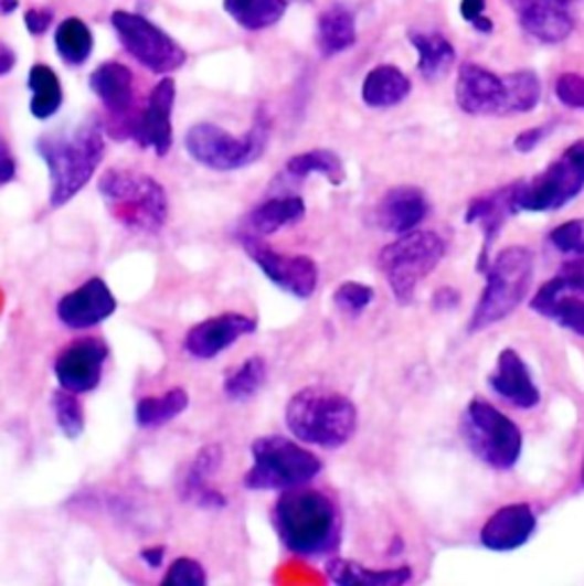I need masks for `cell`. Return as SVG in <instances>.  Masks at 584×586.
<instances>
[{"label":"cell","instance_id":"8fae6325","mask_svg":"<svg viewBox=\"0 0 584 586\" xmlns=\"http://www.w3.org/2000/svg\"><path fill=\"white\" fill-rule=\"evenodd\" d=\"M113 28L117 30L124 49L153 74L167 76L188 60L185 51L162 28L140 14L117 10L113 12Z\"/></svg>","mask_w":584,"mask_h":586},{"label":"cell","instance_id":"ba28073f","mask_svg":"<svg viewBox=\"0 0 584 586\" xmlns=\"http://www.w3.org/2000/svg\"><path fill=\"white\" fill-rule=\"evenodd\" d=\"M461 434L468 450L493 470H511L523 455V431L500 408L472 397L461 416Z\"/></svg>","mask_w":584,"mask_h":586},{"label":"cell","instance_id":"30bf717a","mask_svg":"<svg viewBox=\"0 0 584 586\" xmlns=\"http://www.w3.org/2000/svg\"><path fill=\"white\" fill-rule=\"evenodd\" d=\"M267 135L269 128L263 119L243 137H235L215 124H194L185 135V149L205 169L235 171L254 164L265 153Z\"/></svg>","mask_w":584,"mask_h":586},{"label":"cell","instance_id":"e575fe53","mask_svg":"<svg viewBox=\"0 0 584 586\" xmlns=\"http://www.w3.org/2000/svg\"><path fill=\"white\" fill-rule=\"evenodd\" d=\"M55 49L66 64L72 66L85 64L94 51L92 30L83 19L76 17L64 19L55 32Z\"/></svg>","mask_w":584,"mask_h":586},{"label":"cell","instance_id":"5bb4252c","mask_svg":"<svg viewBox=\"0 0 584 586\" xmlns=\"http://www.w3.org/2000/svg\"><path fill=\"white\" fill-rule=\"evenodd\" d=\"M455 98L461 113L472 117H507V81L489 68L466 62L459 66Z\"/></svg>","mask_w":584,"mask_h":586},{"label":"cell","instance_id":"d6a6232c","mask_svg":"<svg viewBox=\"0 0 584 586\" xmlns=\"http://www.w3.org/2000/svg\"><path fill=\"white\" fill-rule=\"evenodd\" d=\"M190 406V395L183 388H171L164 395L142 397L135 406V423L142 429H158L174 418Z\"/></svg>","mask_w":584,"mask_h":586},{"label":"cell","instance_id":"603a6c76","mask_svg":"<svg viewBox=\"0 0 584 586\" xmlns=\"http://www.w3.org/2000/svg\"><path fill=\"white\" fill-rule=\"evenodd\" d=\"M429 213V203L423 190L414 185H397L389 190L380 203H376L374 222L380 224L386 233L402 235L408 231H416Z\"/></svg>","mask_w":584,"mask_h":586},{"label":"cell","instance_id":"836d02e7","mask_svg":"<svg viewBox=\"0 0 584 586\" xmlns=\"http://www.w3.org/2000/svg\"><path fill=\"white\" fill-rule=\"evenodd\" d=\"M286 0H224V10L247 30H265L286 14Z\"/></svg>","mask_w":584,"mask_h":586},{"label":"cell","instance_id":"11a10c76","mask_svg":"<svg viewBox=\"0 0 584 586\" xmlns=\"http://www.w3.org/2000/svg\"><path fill=\"white\" fill-rule=\"evenodd\" d=\"M582 481H584V466H582Z\"/></svg>","mask_w":584,"mask_h":586},{"label":"cell","instance_id":"9a60e30c","mask_svg":"<svg viewBox=\"0 0 584 586\" xmlns=\"http://www.w3.org/2000/svg\"><path fill=\"white\" fill-rule=\"evenodd\" d=\"M177 83L162 78L149 94L147 108L137 115L132 126V140L142 149H153L156 156H167L174 145V128H171V113H174Z\"/></svg>","mask_w":584,"mask_h":586},{"label":"cell","instance_id":"7dc6e473","mask_svg":"<svg viewBox=\"0 0 584 586\" xmlns=\"http://www.w3.org/2000/svg\"><path fill=\"white\" fill-rule=\"evenodd\" d=\"M432 303L436 310H455L459 306V292L455 288H440L434 292Z\"/></svg>","mask_w":584,"mask_h":586},{"label":"cell","instance_id":"f6af8a7d","mask_svg":"<svg viewBox=\"0 0 584 586\" xmlns=\"http://www.w3.org/2000/svg\"><path fill=\"white\" fill-rule=\"evenodd\" d=\"M23 21H25L28 32L34 34V38H38V34H44L51 28L53 12L51 10H40V8L38 10H28L25 17H23Z\"/></svg>","mask_w":584,"mask_h":586},{"label":"cell","instance_id":"4fadbf2b","mask_svg":"<svg viewBox=\"0 0 584 586\" xmlns=\"http://www.w3.org/2000/svg\"><path fill=\"white\" fill-rule=\"evenodd\" d=\"M110 356V348L100 338H81L60 352L53 372L57 384L68 393H92L103 379V367Z\"/></svg>","mask_w":584,"mask_h":586},{"label":"cell","instance_id":"cb8c5ba5","mask_svg":"<svg viewBox=\"0 0 584 586\" xmlns=\"http://www.w3.org/2000/svg\"><path fill=\"white\" fill-rule=\"evenodd\" d=\"M224 450L220 445H205L197 452L192 464L188 466L181 481V498L199 509L220 511L226 507V498L211 487V479L222 468Z\"/></svg>","mask_w":584,"mask_h":586},{"label":"cell","instance_id":"f907efd6","mask_svg":"<svg viewBox=\"0 0 584 586\" xmlns=\"http://www.w3.org/2000/svg\"><path fill=\"white\" fill-rule=\"evenodd\" d=\"M14 68V53L8 49H0V76L10 74Z\"/></svg>","mask_w":584,"mask_h":586},{"label":"cell","instance_id":"db71d44e","mask_svg":"<svg viewBox=\"0 0 584 586\" xmlns=\"http://www.w3.org/2000/svg\"><path fill=\"white\" fill-rule=\"evenodd\" d=\"M560 3H564V6H566V3H573V0H560Z\"/></svg>","mask_w":584,"mask_h":586},{"label":"cell","instance_id":"d6986e66","mask_svg":"<svg viewBox=\"0 0 584 586\" xmlns=\"http://www.w3.org/2000/svg\"><path fill=\"white\" fill-rule=\"evenodd\" d=\"M537 530V513L525 502L500 507L479 530V543L491 553H511L523 547Z\"/></svg>","mask_w":584,"mask_h":586},{"label":"cell","instance_id":"b9f144b4","mask_svg":"<svg viewBox=\"0 0 584 586\" xmlns=\"http://www.w3.org/2000/svg\"><path fill=\"white\" fill-rule=\"evenodd\" d=\"M555 96L571 110H584V76L562 74L555 83Z\"/></svg>","mask_w":584,"mask_h":586},{"label":"cell","instance_id":"ab89813d","mask_svg":"<svg viewBox=\"0 0 584 586\" xmlns=\"http://www.w3.org/2000/svg\"><path fill=\"white\" fill-rule=\"evenodd\" d=\"M548 239H551V245L560 254L569 258L584 256V217L555 226L551 233H548Z\"/></svg>","mask_w":584,"mask_h":586},{"label":"cell","instance_id":"6da1fadb","mask_svg":"<svg viewBox=\"0 0 584 586\" xmlns=\"http://www.w3.org/2000/svg\"><path fill=\"white\" fill-rule=\"evenodd\" d=\"M38 153L46 162L53 209L72 201L96 174L98 164L106 156V137L98 119L89 117L74 128L42 135L38 140Z\"/></svg>","mask_w":584,"mask_h":586},{"label":"cell","instance_id":"8992f818","mask_svg":"<svg viewBox=\"0 0 584 586\" xmlns=\"http://www.w3.org/2000/svg\"><path fill=\"white\" fill-rule=\"evenodd\" d=\"M322 461L286 436H261L252 443V468L245 475L249 491H288L306 487L320 475Z\"/></svg>","mask_w":584,"mask_h":586},{"label":"cell","instance_id":"816d5d0a","mask_svg":"<svg viewBox=\"0 0 584 586\" xmlns=\"http://www.w3.org/2000/svg\"><path fill=\"white\" fill-rule=\"evenodd\" d=\"M470 23H472L475 30H479V32H491V30H493L491 19H487V17H477V19L470 21Z\"/></svg>","mask_w":584,"mask_h":586},{"label":"cell","instance_id":"ee69618b","mask_svg":"<svg viewBox=\"0 0 584 586\" xmlns=\"http://www.w3.org/2000/svg\"><path fill=\"white\" fill-rule=\"evenodd\" d=\"M553 130V124H545V126H534V128H528L523 130L521 135H517V140H513V149H517L519 153H530L534 151L548 135H551Z\"/></svg>","mask_w":584,"mask_h":586},{"label":"cell","instance_id":"60d3db41","mask_svg":"<svg viewBox=\"0 0 584 586\" xmlns=\"http://www.w3.org/2000/svg\"><path fill=\"white\" fill-rule=\"evenodd\" d=\"M205 582H209L205 568L192 557H179L174 564L169 566L162 579L164 586H203Z\"/></svg>","mask_w":584,"mask_h":586},{"label":"cell","instance_id":"52a82bcc","mask_svg":"<svg viewBox=\"0 0 584 586\" xmlns=\"http://www.w3.org/2000/svg\"><path fill=\"white\" fill-rule=\"evenodd\" d=\"M445 256L443 237L434 231H408L389 243L380 256L376 267L400 306L411 303L418 286L438 267Z\"/></svg>","mask_w":584,"mask_h":586},{"label":"cell","instance_id":"f1b7e54d","mask_svg":"<svg viewBox=\"0 0 584 586\" xmlns=\"http://www.w3.org/2000/svg\"><path fill=\"white\" fill-rule=\"evenodd\" d=\"M316 42L322 57H333L352 49L357 44L354 14L342 6H331L329 10H325L318 19Z\"/></svg>","mask_w":584,"mask_h":586},{"label":"cell","instance_id":"74e56055","mask_svg":"<svg viewBox=\"0 0 584 586\" xmlns=\"http://www.w3.org/2000/svg\"><path fill=\"white\" fill-rule=\"evenodd\" d=\"M51 404H53L57 429L68 440H78L83 436V431H85V408H83L78 395L62 388V391L53 393Z\"/></svg>","mask_w":584,"mask_h":586},{"label":"cell","instance_id":"7a4b0ae2","mask_svg":"<svg viewBox=\"0 0 584 586\" xmlns=\"http://www.w3.org/2000/svg\"><path fill=\"white\" fill-rule=\"evenodd\" d=\"M272 519L282 545L293 555L322 557L340 543V511L322 491L306 487L282 491Z\"/></svg>","mask_w":584,"mask_h":586},{"label":"cell","instance_id":"5b68a950","mask_svg":"<svg viewBox=\"0 0 584 586\" xmlns=\"http://www.w3.org/2000/svg\"><path fill=\"white\" fill-rule=\"evenodd\" d=\"M98 192L113 220L128 231L153 235L167 224V192L153 177L142 171L108 169L98 181Z\"/></svg>","mask_w":584,"mask_h":586},{"label":"cell","instance_id":"4316f807","mask_svg":"<svg viewBox=\"0 0 584 586\" xmlns=\"http://www.w3.org/2000/svg\"><path fill=\"white\" fill-rule=\"evenodd\" d=\"M325 573L333 584L340 586H402L414 579V571L408 566L374 571L359 562L333 557L325 564Z\"/></svg>","mask_w":584,"mask_h":586},{"label":"cell","instance_id":"7bdbcfd3","mask_svg":"<svg viewBox=\"0 0 584 586\" xmlns=\"http://www.w3.org/2000/svg\"><path fill=\"white\" fill-rule=\"evenodd\" d=\"M545 318L569 329L571 333L584 335V301H562Z\"/></svg>","mask_w":584,"mask_h":586},{"label":"cell","instance_id":"bcb514c9","mask_svg":"<svg viewBox=\"0 0 584 586\" xmlns=\"http://www.w3.org/2000/svg\"><path fill=\"white\" fill-rule=\"evenodd\" d=\"M17 177V160L6 145L3 137H0V185H8Z\"/></svg>","mask_w":584,"mask_h":586},{"label":"cell","instance_id":"9f6ffc18","mask_svg":"<svg viewBox=\"0 0 584 586\" xmlns=\"http://www.w3.org/2000/svg\"><path fill=\"white\" fill-rule=\"evenodd\" d=\"M301 3H308V0H301Z\"/></svg>","mask_w":584,"mask_h":586},{"label":"cell","instance_id":"d4e9b609","mask_svg":"<svg viewBox=\"0 0 584 586\" xmlns=\"http://www.w3.org/2000/svg\"><path fill=\"white\" fill-rule=\"evenodd\" d=\"M562 301H584V256L564 260L555 277L532 295L530 308L532 313L545 318Z\"/></svg>","mask_w":584,"mask_h":586},{"label":"cell","instance_id":"f35d334b","mask_svg":"<svg viewBox=\"0 0 584 586\" xmlns=\"http://www.w3.org/2000/svg\"><path fill=\"white\" fill-rule=\"evenodd\" d=\"M374 299V290L365 284H359V281H346V284H340L333 292V303L336 308L340 310V313H346V316H361L363 310L372 303Z\"/></svg>","mask_w":584,"mask_h":586},{"label":"cell","instance_id":"7c38bea8","mask_svg":"<svg viewBox=\"0 0 584 586\" xmlns=\"http://www.w3.org/2000/svg\"><path fill=\"white\" fill-rule=\"evenodd\" d=\"M240 243H243L247 256L261 267V271L274 286L297 299L314 297L320 281V271L311 258L301 254H282L265 245L263 237L254 235H240Z\"/></svg>","mask_w":584,"mask_h":586},{"label":"cell","instance_id":"e0dca14e","mask_svg":"<svg viewBox=\"0 0 584 586\" xmlns=\"http://www.w3.org/2000/svg\"><path fill=\"white\" fill-rule=\"evenodd\" d=\"M256 329L258 322L249 316L222 313L194 324L183 340V350L197 361H211L224 354L240 338L256 333Z\"/></svg>","mask_w":584,"mask_h":586},{"label":"cell","instance_id":"f5cc1de1","mask_svg":"<svg viewBox=\"0 0 584 586\" xmlns=\"http://www.w3.org/2000/svg\"><path fill=\"white\" fill-rule=\"evenodd\" d=\"M17 8H19V0H0V12L10 14V12H14Z\"/></svg>","mask_w":584,"mask_h":586},{"label":"cell","instance_id":"4dcf8cb0","mask_svg":"<svg viewBox=\"0 0 584 586\" xmlns=\"http://www.w3.org/2000/svg\"><path fill=\"white\" fill-rule=\"evenodd\" d=\"M408 40L418 51V72L427 81L448 74V68L457 60L455 46L438 32H411Z\"/></svg>","mask_w":584,"mask_h":586},{"label":"cell","instance_id":"ffe728a7","mask_svg":"<svg viewBox=\"0 0 584 586\" xmlns=\"http://www.w3.org/2000/svg\"><path fill=\"white\" fill-rule=\"evenodd\" d=\"M513 215H519V213H517V205H513L511 183L505 188H498L493 192H487L482 196H477L468 203V209L464 213V222L479 226V231H482V235H485V243H482V249H479V258H477L479 271H482L485 265L491 260L489 254H491L493 243L498 239V233L505 228V224Z\"/></svg>","mask_w":584,"mask_h":586},{"label":"cell","instance_id":"681fc988","mask_svg":"<svg viewBox=\"0 0 584 586\" xmlns=\"http://www.w3.org/2000/svg\"><path fill=\"white\" fill-rule=\"evenodd\" d=\"M485 8H487V0H461L459 10L466 21H475L477 17H482Z\"/></svg>","mask_w":584,"mask_h":586},{"label":"cell","instance_id":"ac0fdd59","mask_svg":"<svg viewBox=\"0 0 584 586\" xmlns=\"http://www.w3.org/2000/svg\"><path fill=\"white\" fill-rule=\"evenodd\" d=\"M117 299L110 286L103 279H89L81 288L66 292L57 301V320L74 331L98 327L115 316Z\"/></svg>","mask_w":584,"mask_h":586},{"label":"cell","instance_id":"8d00e7d4","mask_svg":"<svg viewBox=\"0 0 584 586\" xmlns=\"http://www.w3.org/2000/svg\"><path fill=\"white\" fill-rule=\"evenodd\" d=\"M505 81H507V92H509L507 117L532 113L539 106V100H541V81H539V76L534 72H530V68H525V72L507 74Z\"/></svg>","mask_w":584,"mask_h":586},{"label":"cell","instance_id":"2e32d148","mask_svg":"<svg viewBox=\"0 0 584 586\" xmlns=\"http://www.w3.org/2000/svg\"><path fill=\"white\" fill-rule=\"evenodd\" d=\"M89 89L98 96L103 108L115 119L113 128H126V135L132 137L135 126V78L132 72L121 62H103L89 76Z\"/></svg>","mask_w":584,"mask_h":586},{"label":"cell","instance_id":"7402d4cb","mask_svg":"<svg viewBox=\"0 0 584 586\" xmlns=\"http://www.w3.org/2000/svg\"><path fill=\"white\" fill-rule=\"evenodd\" d=\"M509 6L517 12L521 28L543 44H562L575 28L560 0H509Z\"/></svg>","mask_w":584,"mask_h":586},{"label":"cell","instance_id":"d590c367","mask_svg":"<svg viewBox=\"0 0 584 586\" xmlns=\"http://www.w3.org/2000/svg\"><path fill=\"white\" fill-rule=\"evenodd\" d=\"M267 382V363L261 356H252L240 363L224 379V395L231 402H249L254 399Z\"/></svg>","mask_w":584,"mask_h":586},{"label":"cell","instance_id":"3957f363","mask_svg":"<svg viewBox=\"0 0 584 586\" xmlns=\"http://www.w3.org/2000/svg\"><path fill=\"white\" fill-rule=\"evenodd\" d=\"M286 425L299 443L338 450L354 436L359 411L346 395L308 386L290 397L286 406Z\"/></svg>","mask_w":584,"mask_h":586},{"label":"cell","instance_id":"484cf974","mask_svg":"<svg viewBox=\"0 0 584 586\" xmlns=\"http://www.w3.org/2000/svg\"><path fill=\"white\" fill-rule=\"evenodd\" d=\"M306 215V203L301 196L282 194L261 201L256 209L245 217V231L240 235L265 237L277 233L290 224H297Z\"/></svg>","mask_w":584,"mask_h":586},{"label":"cell","instance_id":"c3c4849f","mask_svg":"<svg viewBox=\"0 0 584 586\" xmlns=\"http://www.w3.org/2000/svg\"><path fill=\"white\" fill-rule=\"evenodd\" d=\"M140 560H142L149 568H160L162 562H164V547H162V545L145 547L142 553H140Z\"/></svg>","mask_w":584,"mask_h":586},{"label":"cell","instance_id":"44dd1931","mask_svg":"<svg viewBox=\"0 0 584 586\" xmlns=\"http://www.w3.org/2000/svg\"><path fill=\"white\" fill-rule=\"evenodd\" d=\"M489 386L500 399H505L513 408L530 411L541 404V393L534 384L528 363L511 348L498 354L496 367L489 374Z\"/></svg>","mask_w":584,"mask_h":586},{"label":"cell","instance_id":"83f0119b","mask_svg":"<svg viewBox=\"0 0 584 586\" xmlns=\"http://www.w3.org/2000/svg\"><path fill=\"white\" fill-rule=\"evenodd\" d=\"M408 94H411V81L393 64L374 66L365 76L361 87L363 103L374 110L395 108Z\"/></svg>","mask_w":584,"mask_h":586},{"label":"cell","instance_id":"1f68e13d","mask_svg":"<svg viewBox=\"0 0 584 586\" xmlns=\"http://www.w3.org/2000/svg\"><path fill=\"white\" fill-rule=\"evenodd\" d=\"M30 87V113L34 119H51L62 108V85L57 74L46 64H34L28 76Z\"/></svg>","mask_w":584,"mask_h":586},{"label":"cell","instance_id":"277c9868","mask_svg":"<svg viewBox=\"0 0 584 586\" xmlns=\"http://www.w3.org/2000/svg\"><path fill=\"white\" fill-rule=\"evenodd\" d=\"M482 277L487 286L468 322L470 333L487 331L507 320L525 301L534 281V254L521 245L507 247L485 265Z\"/></svg>","mask_w":584,"mask_h":586},{"label":"cell","instance_id":"f546056e","mask_svg":"<svg viewBox=\"0 0 584 586\" xmlns=\"http://www.w3.org/2000/svg\"><path fill=\"white\" fill-rule=\"evenodd\" d=\"M314 174L325 177L331 185H342V181H346V164L329 149H311L293 156L284 169V177L297 183Z\"/></svg>","mask_w":584,"mask_h":586},{"label":"cell","instance_id":"9c48e42d","mask_svg":"<svg viewBox=\"0 0 584 586\" xmlns=\"http://www.w3.org/2000/svg\"><path fill=\"white\" fill-rule=\"evenodd\" d=\"M517 213L562 211L584 190V140L573 142L541 174L511 183Z\"/></svg>","mask_w":584,"mask_h":586}]
</instances>
